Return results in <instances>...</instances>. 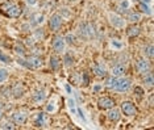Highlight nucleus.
I'll return each mask as SVG.
<instances>
[{
    "label": "nucleus",
    "mask_w": 154,
    "mask_h": 130,
    "mask_svg": "<svg viewBox=\"0 0 154 130\" xmlns=\"http://www.w3.org/2000/svg\"><path fill=\"white\" fill-rule=\"evenodd\" d=\"M0 9H2V12L4 13L5 16L12 17V19H17V17H20L23 13L21 7L17 4H4L0 7Z\"/></svg>",
    "instance_id": "1"
},
{
    "label": "nucleus",
    "mask_w": 154,
    "mask_h": 130,
    "mask_svg": "<svg viewBox=\"0 0 154 130\" xmlns=\"http://www.w3.org/2000/svg\"><path fill=\"white\" fill-rule=\"evenodd\" d=\"M79 34L83 38H92L95 36V26L91 23H82L79 26Z\"/></svg>",
    "instance_id": "2"
},
{
    "label": "nucleus",
    "mask_w": 154,
    "mask_h": 130,
    "mask_svg": "<svg viewBox=\"0 0 154 130\" xmlns=\"http://www.w3.org/2000/svg\"><path fill=\"white\" fill-rule=\"evenodd\" d=\"M121 110L122 113L128 117H132V116L137 114V108L136 105L132 103V101H122L121 103Z\"/></svg>",
    "instance_id": "3"
},
{
    "label": "nucleus",
    "mask_w": 154,
    "mask_h": 130,
    "mask_svg": "<svg viewBox=\"0 0 154 130\" xmlns=\"http://www.w3.org/2000/svg\"><path fill=\"white\" fill-rule=\"evenodd\" d=\"M131 86H132V80L129 78H120V79H117L115 89H116L117 92H127V91L131 88Z\"/></svg>",
    "instance_id": "4"
},
{
    "label": "nucleus",
    "mask_w": 154,
    "mask_h": 130,
    "mask_svg": "<svg viewBox=\"0 0 154 130\" xmlns=\"http://www.w3.org/2000/svg\"><path fill=\"white\" fill-rule=\"evenodd\" d=\"M51 47H53V50L57 53V54L62 53L65 49V38L62 36H55L53 38V42H51Z\"/></svg>",
    "instance_id": "5"
},
{
    "label": "nucleus",
    "mask_w": 154,
    "mask_h": 130,
    "mask_svg": "<svg viewBox=\"0 0 154 130\" xmlns=\"http://www.w3.org/2000/svg\"><path fill=\"white\" fill-rule=\"evenodd\" d=\"M136 70L138 74H146L148 71H150V63L145 58H138L136 61Z\"/></svg>",
    "instance_id": "6"
},
{
    "label": "nucleus",
    "mask_w": 154,
    "mask_h": 130,
    "mask_svg": "<svg viewBox=\"0 0 154 130\" xmlns=\"http://www.w3.org/2000/svg\"><path fill=\"white\" fill-rule=\"evenodd\" d=\"M62 20L63 19H62V16L59 15V13H54V15L50 17V20H49V26H50V29L57 32L62 25Z\"/></svg>",
    "instance_id": "7"
},
{
    "label": "nucleus",
    "mask_w": 154,
    "mask_h": 130,
    "mask_svg": "<svg viewBox=\"0 0 154 130\" xmlns=\"http://www.w3.org/2000/svg\"><path fill=\"white\" fill-rule=\"evenodd\" d=\"M49 124V117L45 112H41V113H37L36 120H34V125L38 126V128H45Z\"/></svg>",
    "instance_id": "8"
},
{
    "label": "nucleus",
    "mask_w": 154,
    "mask_h": 130,
    "mask_svg": "<svg viewBox=\"0 0 154 130\" xmlns=\"http://www.w3.org/2000/svg\"><path fill=\"white\" fill-rule=\"evenodd\" d=\"M26 65L29 68H40L41 66H42V59L40 57H37V55H32V57H29L26 59Z\"/></svg>",
    "instance_id": "9"
},
{
    "label": "nucleus",
    "mask_w": 154,
    "mask_h": 130,
    "mask_svg": "<svg viewBox=\"0 0 154 130\" xmlns=\"http://www.w3.org/2000/svg\"><path fill=\"white\" fill-rule=\"evenodd\" d=\"M97 107L100 109H109V108L115 107V101L111 99V97H101L97 101Z\"/></svg>",
    "instance_id": "10"
},
{
    "label": "nucleus",
    "mask_w": 154,
    "mask_h": 130,
    "mask_svg": "<svg viewBox=\"0 0 154 130\" xmlns=\"http://www.w3.org/2000/svg\"><path fill=\"white\" fill-rule=\"evenodd\" d=\"M24 92H25V88H24V86L21 83H19V82H17L15 86L11 88V93H13L12 96L15 97V99H20V97L24 95Z\"/></svg>",
    "instance_id": "11"
},
{
    "label": "nucleus",
    "mask_w": 154,
    "mask_h": 130,
    "mask_svg": "<svg viewBox=\"0 0 154 130\" xmlns=\"http://www.w3.org/2000/svg\"><path fill=\"white\" fill-rule=\"evenodd\" d=\"M92 72L95 74L97 78H106L107 76V70L104 67L101 63H96V65H94L92 67Z\"/></svg>",
    "instance_id": "12"
},
{
    "label": "nucleus",
    "mask_w": 154,
    "mask_h": 130,
    "mask_svg": "<svg viewBox=\"0 0 154 130\" xmlns=\"http://www.w3.org/2000/svg\"><path fill=\"white\" fill-rule=\"evenodd\" d=\"M12 120L17 125L25 124V121H26V113H24V112H15V113L12 114Z\"/></svg>",
    "instance_id": "13"
},
{
    "label": "nucleus",
    "mask_w": 154,
    "mask_h": 130,
    "mask_svg": "<svg viewBox=\"0 0 154 130\" xmlns=\"http://www.w3.org/2000/svg\"><path fill=\"white\" fill-rule=\"evenodd\" d=\"M109 19H111L109 20L111 24L115 28H122V26H124V19L120 17L119 15H109Z\"/></svg>",
    "instance_id": "14"
},
{
    "label": "nucleus",
    "mask_w": 154,
    "mask_h": 130,
    "mask_svg": "<svg viewBox=\"0 0 154 130\" xmlns=\"http://www.w3.org/2000/svg\"><path fill=\"white\" fill-rule=\"evenodd\" d=\"M108 118H109L111 121H113V122H117L121 118V114H120V112H119L117 109H112V108H109V112H108Z\"/></svg>",
    "instance_id": "15"
},
{
    "label": "nucleus",
    "mask_w": 154,
    "mask_h": 130,
    "mask_svg": "<svg viewBox=\"0 0 154 130\" xmlns=\"http://www.w3.org/2000/svg\"><path fill=\"white\" fill-rule=\"evenodd\" d=\"M124 72H125V66L124 65H117V66H115V67L112 68V75L116 76V78L124 75Z\"/></svg>",
    "instance_id": "16"
},
{
    "label": "nucleus",
    "mask_w": 154,
    "mask_h": 130,
    "mask_svg": "<svg viewBox=\"0 0 154 130\" xmlns=\"http://www.w3.org/2000/svg\"><path fill=\"white\" fill-rule=\"evenodd\" d=\"M45 92L44 91H36V92L33 93V96H32V99L34 103H41V101H44L45 100Z\"/></svg>",
    "instance_id": "17"
},
{
    "label": "nucleus",
    "mask_w": 154,
    "mask_h": 130,
    "mask_svg": "<svg viewBox=\"0 0 154 130\" xmlns=\"http://www.w3.org/2000/svg\"><path fill=\"white\" fill-rule=\"evenodd\" d=\"M50 67L53 68V70H58L59 68V66H61V59H59L57 55H51L50 57Z\"/></svg>",
    "instance_id": "18"
},
{
    "label": "nucleus",
    "mask_w": 154,
    "mask_h": 130,
    "mask_svg": "<svg viewBox=\"0 0 154 130\" xmlns=\"http://www.w3.org/2000/svg\"><path fill=\"white\" fill-rule=\"evenodd\" d=\"M116 82H117V78L112 75L106 80V87L108 89H115V87H116Z\"/></svg>",
    "instance_id": "19"
},
{
    "label": "nucleus",
    "mask_w": 154,
    "mask_h": 130,
    "mask_svg": "<svg viewBox=\"0 0 154 130\" xmlns=\"http://www.w3.org/2000/svg\"><path fill=\"white\" fill-rule=\"evenodd\" d=\"M63 62H65L66 67H71V66L74 65V57H72L71 53H66L65 58H63Z\"/></svg>",
    "instance_id": "20"
},
{
    "label": "nucleus",
    "mask_w": 154,
    "mask_h": 130,
    "mask_svg": "<svg viewBox=\"0 0 154 130\" xmlns=\"http://www.w3.org/2000/svg\"><path fill=\"white\" fill-rule=\"evenodd\" d=\"M143 83H145L146 86H149V87H152V86H153V83H154V79H153V72L148 71V72L145 74V76H143Z\"/></svg>",
    "instance_id": "21"
},
{
    "label": "nucleus",
    "mask_w": 154,
    "mask_h": 130,
    "mask_svg": "<svg viewBox=\"0 0 154 130\" xmlns=\"http://www.w3.org/2000/svg\"><path fill=\"white\" fill-rule=\"evenodd\" d=\"M128 36L129 37H136V36H138L140 34V26H137V25H132L131 28L128 29Z\"/></svg>",
    "instance_id": "22"
},
{
    "label": "nucleus",
    "mask_w": 154,
    "mask_h": 130,
    "mask_svg": "<svg viewBox=\"0 0 154 130\" xmlns=\"http://www.w3.org/2000/svg\"><path fill=\"white\" fill-rule=\"evenodd\" d=\"M140 19H141V16H140L137 12H131V13L128 15V21H129V23H132V24L138 23Z\"/></svg>",
    "instance_id": "23"
},
{
    "label": "nucleus",
    "mask_w": 154,
    "mask_h": 130,
    "mask_svg": "<svg viewBox=\"0 0 154 130\" xmlns=\"http://www.w3.org/2000/svg\"><path fill=\"white\" fill-rule=\"evenodd\" d=\"M42 21H44V15L37 13V15H34L32 17V25H38V24H41Z\"/></svg>",
    "instance_id": "24"
},
{
    "label": "nucleus",
    "mask_w": 154,
    "mask_h": 130,
    "mask_svg": "<svg viewBox=\"0 0 154 130\" xmlns=\"http://www.w3.org/2000/svg\"><path fill=\"white\" fill-rule=\"evenodd\" d=\"M15 51H16V54L21 55V57H24V55H25V47H24L23 44L16 45V46H15Z\"/></svg>",
    "instance_id": "25"
},
{
    "label": "nucleus",
    "mask_w": 154,
    "mask_h": 130,
    "mask_svg": "<svg viewBox=\"0 0 154 130\" xmlns=\"http://www.w3.org/2000/svg\"><path fill=\"white\" fill-rule=\"evenodd\" d=\"M143 53H145V55L150 59H153V45H148V46H145V49H143Z\"/></svg>",
    "instance_id": "26"
},
{
    "label": "nucleus",
    "mask_w": 154,
    "mask_h": 130,
    "mask_svg": "<svg viewBox=\"0 0 154 130\" xmlns=\"http://www.w3.org/2000/svg\"><path fill=\"white\" fill-rule=\"evenodd\" d=\"M7 78H8V71L5 68H0V83L5 82Z\"/></svg>",
    "instance_id": "27"
},
{
    "label": "nucleus",
    "mask_w": 154,
    "mask_h": 130,
    "mask_svg": "<svg viewBox=\"0 0 154 130\" xmlns=\"http://www.w3.org/2000/svg\"><path fill=\"white\" fill-rule=\"evenodd\" d=\"M0 62H3V63H11L12 59L9 58L7 54H4L3 51H0Z\"/></svg>",
    "instance_id": "28"
},
{
    "label": "nucleus",
    "mask_w": 154,
    "mask_h": 130,
    "mask_svg": "<svg viewBox=\"0 0 154 130\" xmlns=\"http://www.w3.org/2000/svg\"><path fill=\"white\" fill-rule=\"evenodd\" d=\"M2 95L4 97H9L11 96V88H9V87H3L2 88Z\"/></svg>",
    "instance_id": "29"
},
{
    "label": "nucleus",
    "mask_w": 154,
    "mask_h": 130,
    "mask_svg": "<svg viewBox=\"0 0 154 130\" xmlns=\"http://www.w3.org/2000/svg\"><path fill=\"white\" fill-rule=\"evenodd\" d=\"M0 128H2V129H9V130H12V129H15V125L11 124V122H3V124L0 125Z\"/></svg>",
    "instance_id": "30"
},
{
    "label": "nucleus",
    "mask_w": 154,
    "mask_h": 130,
    "mask_svg": "<svg viewBox=\"0 0 154 130\" xmlns=\"http://www.w3.org/2000/svg\"><path fill=\"white\" fill-rule=\"evenodd\" d=\"M65 38V42H67V44H74V41H75V37L72 36V34H67Z\"/></svg>",
    "instance_id": "31"
},
{
    "label": "nucleus",
    "mask_w": 154,
    "mask_h": 130,
    "mask_svg": "<svg viewBox=\"0 0 154 130\" xmlns=\"http://www.w3.org/2000/svg\"><path fill=\"white\" fill-rule=\"evenodd\" d=\"M101 89H103V86H101V84H95V86L92 87V91H94V93H99Z\"/></svg>",
    "instance_id": "32"
},
{
    "label": "nucleus",
    "mask_w": 154,
    "mask_h": 130,
    "mask_svg": "<svg viewBox=\"0 0 154 130\" xmlns=\"http://www.w3.org/2000/svg\"><path fill=\"white\" fill-rule=\"evenodd\" d=\"M82 83L83 84H85V86H87V84H88L90 83V79H88V75H87V74L85 72V74H83V75H82Z\"/></svg>",
    "instance_id": "33"
},
{
    "label": "nucleus",
    "mask_w": 154,
    "mask_h": 130,
    "mask_svg": "<svg viewBox=\"0 0 154 130\" xmlns=\"http://www.w3.org/2000/svg\"><path fill=\"white\" fill-rule=\"evenodd\" d=\"M140 9H141L142 12H145V13H148V15H150V11H149V8H148V7H146L145 4H143V3H142V4H140Z\"/></svg>",
    "instance_id": "34"
},
{
    "label": "nucleus",
    "mask_w": 154,
    "mask_h": 130,
    "mask_svg": "<svg viewBox=\"0 0 154 130\" xmlns=\"http://www.w3.org/2000/svg\"><path fill=\"white\" fill-rule=\"evenodd\" d=\"M134 92L138 95V96H142L143 95V89L141 88V87H134Z\"/></svg>",
    "instance_id": "35"
},
{
    "label": "nucleus",
    "mask_w": 154,
    "mask_h": 130,
    "mask_svg": "<svg viewBox=\"0 0 154 130\" xmlns=\"http://www.w3.org/2000/svg\"><path fill=\"white\" fill-rule=\"evenodd\" d=\"M69 107H70V109H71L72 112H75V103H74V100L72 99L69 100Z\"/></svg>",
    "instance_id": "36"
},
{
    "label": "nucleus",
    "mask_w": 154,
    "mask_h": 130,
    "mask_svg": "<svg viewBox=\"0 0 154 130\" xmlns=\"http://www.w3.org/2000/svg\"><path fill=\"white\" fill-rule=\"evenodd\" d=\"M36 37H37V38H42V37H44L42 29H36Z\"/></svg>",
    "instance_id": "37"
},
{
    "label": "nucleus",
    "mask_w": 154,
    "mask_h": 130,
    "mask_svg": "<svg viewBox=\"0 0 154 130\" xmlns=\"http://www.w3.org/2000/svg\"><path fill=\"white\" fill-rule=\"evenodd\" d=\"M46 110H48V112H53V110H54V107H53L51 104H49L48 107H46Z\"/></svg>",
    "instance_id": "38"
},
{
    "label": "nucleus",
    "mask_w": 154,
    "mask_h": 130,
    "mask_svg": "<svg viewBox=\"0 0 154 130\" xmlns=\"http://www.w3.org/2000/svg\"><path fill=\"white\" fill-rule=\"evenodd\" d=\"M78 113H79V117H80V118H82V120H83V121H85V120H86V118H85V116H83V113H82V109H79V108H78Z\"/></svg>",
    "instance_id": "39"
},
{
    "label": "nucleus",
    "mask_w": 154,
    "mask_h": 130,
    "mask_svg": "<svg viewBox=\"0 0 154 130\" xmlns=\"http://www.w3.org/2000/svg\"><path fill=\"white\" fill-rule=\"evenodd\" d=\"M25 2L28 3V4H30V5H34L37 3V0H25Z\"/></svg>",
    "instance_id": "40"
},
{
    "label": "nucleus",
    "mask_w": 154,
    "mask_h": 130,
    "mask_svg": "<svg viewBox=\"0 0 154 130\" xmlns=\"http://www.w3.org/2000/svg\"><path fill=\"white\" fill-rule=\"evenodd\" d=\"M112 45L116 46V47H121V44H119V42H116V41H112Z\"/></svg>",
    "instance_id": "41"
},
{
    "label": "nucleus",
    "mask_w": 154,
    "mask_h": 130,
    "mask_svg": "<svg viewBox=\"0 0 154 130\" xmlns=\"http://www.w3.org/2000/svg\"><path fill=\"white\" fill-rule=\"evenodd\" d=\"M149 104L153 107V95H150V97H149Z\"/></svg>",
    "instance_id": "42"
},
{
    "label": "nucleus",
    "mask_w": 154,
    "mask_h": 130,
    "mask_svg": "<svg viewBox=\"0 0 154 130\" xmlns=\"http://www.w3.org/2000/svg\"><path fill=\"white\" fill-rule=\"evenodd\" d=\"M66 91H67L69 93H71V88H70V86H69V84H66Z\"/></svg>",
    "instance_id": "43"
},
{
    "label": "nucleus",
    "mask_w": 154,
    "mask_h": 130,
    "mask_svg": "<svg viewBox=\"0 0 154 130\" xmlns=\"http://www.w3.org/2000/svg\"><path fill=\"white\" fill-rule=\"evenodd\" d=\"M2 118H3V110L0 109V120H2Z\"/></svg>",
    "instance_id": "44"
},
{
    "label": "nucleus",
    "mask_w": 154,
    "mask_h": 130,
    "mask_svg": "<svg viewBox=\"0 0 154 130\" xmlns=\"http://www.w3.org/2000/svg\"><path fill=\"white\" fill-rule=\"evenodd\" d=\"M152 0H142V3H150Z\"/></svg>",
    "instance_id": "45"
},
{
    "label": "nucleus",
    "mask_w": 154,
    "mask_h": 130,
    "mask_svg": "<svg viewBox=\"0 0 154 130\" xmlns=\"http://www.w3.org/2000/svg\"><path fill=\"white\" fill-rule=\"evenodd\" d=\"M69 2H71V0H69Z\"/></svg>",
    "instance_id": "46"
}]
</instances>
